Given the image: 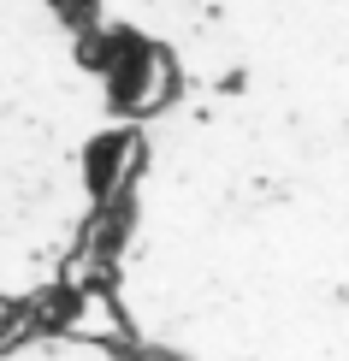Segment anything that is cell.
<instances>
[{"label":"cell","instance_id":"obj_1","mask_svg":"<svg viewBox=\"0 0 349 361\" xmlns=\"http://www.w3.org/2000/svg\"><path fill=\"white\" fill-rule=\"evenodd\" d=\"M113 83H118V101H125L130 113H154V107H166V101H172L178 66H172L160 48H130L125 66L113 71Z\"/></svg>","mask_w":349,"mask_h":361}]
</instances>
